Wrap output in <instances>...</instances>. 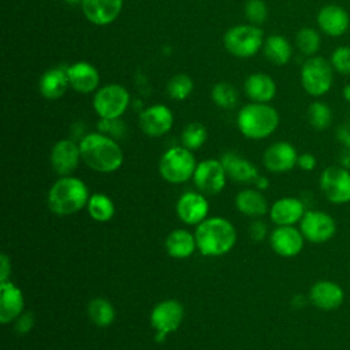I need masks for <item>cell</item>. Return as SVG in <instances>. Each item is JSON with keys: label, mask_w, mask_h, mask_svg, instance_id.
<instances>
[{"label": "cell", "mask_w": 350, "mask_h": 350, "mask_svg": "<svg viewBox=\"0 0 350 350\" xmlns=\"http://www.w3.org/2000/svg\"><path fill=\"white\" fill-rule=\"evenodd\" d=\"M343 96H345V98H346V100H349V101H350V85L345 86V89H343Z\"/></svg>", "instance_id": "obj_46"}, {"label": "cell", "mask_w": 350, "mask_h": 350, "mask_svg": "<svg viewBox=\"0 0 350 350\" xmlns=\"http://www.w3.org/2000/svg\"><path fill=\"white\" fill-rule=\"evenodd\" d=\"M245 15L252 25L260 26L268 16L267 4L262 0H247L245 4Z\"/></svg>", "instance_id": "obj_37"}, {"label": "cell", "mask_w": 350, "mask_h": 350, "mask_svg": "<svg viewBox=\"0 0 350 350\" xmlns=\"http://www.w3.org/2000/svg\"><path fill=\"white\" fill-rule=\"evenodd\" d=\"M295 44H297V48L305 56L310 57V56H314L320 49L321 37L317 30L312 27H302L301 30H298L295 36Z\"/></svg>", "instance_id": "obj_33"}, {"label": "cell", "mask_w": 350, "mask_h": 350, "mask_svg": "<svg viewBox=\"0 0 350 350\" xmlns=\"http://www.w3.org/2000/svg\"><path fill=\"white\" fill-rule=\"evenodd\" d=\"M70 88L79 93H92L98 88L100 72L88 62H77L67 67Z\"/></svg>", "instance_id": "obj_22"}, {"label": "cell", "mask_w": 350, "mask_h": 350, "mask_svg": "<svg viewBox=\"0 0 350 350\" xmlns=\"http://www.w3.org/2000/svg\"><path fill=\"white\" fill-rule=\"evenodd\" d=\"M253 183L256 185V187H257L258 190H265V189L269 186L268 179H267L265 176H260V175L254 179V182H253Z\"/></svg>", "instance_id": "obj_45"}, {"label": "cell", "mask_w": 350, "mask_h": 350, "mask_svg": "<svg viewBox=\"0 0 350 350\" xmlns=\"http://www.w3.org/2000/svg\"><path fill=\"white\" fill-rule=\"evenodd\" d=\"M317 25L327 36L340 37L349 29L350 18L343 7L328 4L320 8L317 14Z\"/></svg>", "instance_id": "obj_20"}, {"label": "cell", "mask_w": 350, "mask_h": 350, "mask_svg": "<svg viewBox=\"0 0 350 350\" xmlns=\"http://www.w3.org/2000/svg\"><path fill=\"white\" fill-rule=\"evenodd\" d=\"M178 217L186 224H200L204 221L209 212V204L202 193L187 191L182 194L175 205Z\"/></svg>", "instance_id": "obj_15"}, {"label": "cell", "mask_w": 350, "mask_h": 350, "mask_svg": "<svg viewBox=\"0 0 350 350\" xmlns=\"http://www.w3.org/2000/svg\"><path fill=\"white\" fill-rule=\"evenodd\" d=\"M70 82L67 77V68L64 67H53L46 70L38 82V89L42 97L46 100H57L60 98L68 89Z\"/></svg>", "instance_id": "obj_24"}, {"label": "cell", "mask_w": 350, "mask_h": 350, "mask_svg": "<svg viewBox=\"0 0 350 350\" xmlns=\"http://www.w3.org/2000/svg\"><path fill=\"white\" fill-rule=\"evenodd\" d=\"M130 104V93L119 83L100 88L93 97V108L100 119H119Z\"/></svg>", "instance_id": "obj_8"}, {"label": "cell", "mask_w": 350, "mask_h": 350, "mask_svg": "<svg viewBox=\"0 0 350 350\" xmlns=\"http://www.w3.org/2000/svg\"><path fill=\"white\" fill-rule=\"evenodd\" d=\"M237 124L246 138L262 139L269 137L279 126V113L268 103L252 101L238 112Z\"/></svg>", "instance_id": "obj_4"}, {"label": "cell", "mask_w": 350, "mask_h": 350, "mask_svg": "<svg viewBox=\"0 0 350 350\" xmlns=\"http://www.w3.org/2000/svg\"><path fill=\"white\" fill-rule=\"evenodd\" d=\"M193 79L187 74H175L167 83V94L176 101L186 100L193 92Z\"/></svg>", "instance_id": "obj_36"}, {"label": "cell", "mask_w": 350, "mask_h": 350, "mask_svg": "<svg viewBox=\"0 0 350 350\" xmlns=\"http://www.w3.org/2000/svg\"><path fill=\"white\" fill-rule=\"evenodd\" d=\"M220 161L226 170L227 176H230L235 182L249 183L254 182V179L258 176L256 165L234 152L224 153Z\"/></svg>", "instance_id": "obj_25"}, {"label": "cell", "mask_w": 350, "mask_h": 350, "mask_svg": "<svg viewBox=\"0 0 350 350\" xmlns=\"http://www.w3.org/2000/svg\"><path fill=\"white\" fill-rule=\"evenodd\" d=\"M297 149L286 141L272 144L262 156L264 167L275 174H282L293 170L297 165Z\"/></svg>", "instance_id": "obj_17"}, {"label": "cell", "mask_w": 350, "mask_h": 350, "mask_svg": "<svg viewBox=\"0 0 350 350\" xmlns=\"http://www.w3.org/2000/svg\"><path fill=\"white\" fill-rule=\"evenodd\" d=\"M89 189L75 176H62L48 191V206L57 216H70L88 205Z\"/></svg>", "instance_id": "obj_3"}, {"label": "cell", "mask_w": 350, "mask_h": 350, "mask_svg": "<svg viewBox=\"0 0 350 350\" xmlns=\"http://www.w3.org/2000/svg\"><path fill=\"white\" fill-rule=\"evenodd\" d=\"M10 275H11V261H10L8 256L3 253L0 256V283L10 280L8 279Z\"/></svg>", "instance_id": "obj_44"}, {"label": "cell", "mask_w": 350, "mask_h": 350, "mask_svg": "<svg viewBox=\"0 0 350 350\" xmlns=\"http://www.w3.org/2000/svg\"><path fill=\"white\" fill-rule=\"evenodd\" d=\"M185 317L183 305L176 299H164L156 304L150 312V324L156 332L168 335L179 328Z\"/></svg>", "instance_id": "obj_12"}, {"label": "cell", "mask_w": 350, "mask_h": 350, "mask_svg": "<svg viewBox=\"0 0 350 350\" xmlns=\"http://www.w3.org/2000/svg\"><path fill=\"white\" fill-rule=\"evenodd\" d=\"M49 157L53 171L60 176H68L82 160L79 144L72 139H60L52 146Z\"/></svg>", "instance_id": "obj_13"}, {"label": "cell", "mask_w": 350, "mask_h": 350, "mask_svg": "<svg viewBox=\"0 0 350 350\" xmlns=\"http://www.w3.org/2000/svg\"><path fill=\"white\" fill-rule=\"evenodd\" d=\"M197 167L193 150L185 146H174L165 150L159 161V172L170 183H183L193 178Z\"/></svg>", "instance_id": "obj_5"}, {"label": "cell", "mask_w": 350, "mask_h": 350, "mask_svg": "<svg viewBox=\"0 0 350 350\" xmlns=\"http://www.w3.org/2000/svg\"><path fill=\"white\" fill-rule=\"evenodd\" d=\"M197 249L204 256H223L228 253L237 241L232 223L224 217H208L196 228Z\"/></svg>", "instance_id": "obj_2"}, {"label": "cell", "mask_w": 350, "mask_h": 350, "mask_svg": "<svg viewBox=\"0 0 350 350\" xmlns=\"http://www.w3.org/2000/svg\"><path fill=\"white\" fill-rule=\"evenodd\" d=\"M227 52L235 57H250L264 46V31L256 25H238L228 29L223 37Z\"/></svg>", "instance_id": "obj_6"}, {"label": "cell", "mask_w": 350, "mask_h": 350, "mask_svg": "<svg viewBox=\"0 0 350 350\" xmlns=\"http://www.w3.org/2000/svg\"><path fill=\"white\" fill-rule=\"evenodd\" d=\"M334 82V68L331 62L321 56H310L301 67V85L304 90L313 96L320 97L325 94Z\"/></svg>", "instance_id": "obj_7"}, {"label": "cell", "mask_w": 350, "mask_h": 350, "mask_svg": "<svg viewBox=\"0 0 350 350\" xmlns=\"http://www.w3.org/2000/svg\"><path fill=\"white\" fill-rule=\"evenodd\" d=\"M245 93L254 103H269L276 94V83L271 75L254 72L245 81Z\"/></svg>", "instance_id": "obj_26"}, {"label": "cell", "mask_w": 350, "mask_h": 350, "mask_svg": "<svg viewBox=\"0 0 350 350\" xmlns=\"http://www.w3.org/2000/svg\"><path fill=\"white\" fill-rule=\"evenodd\" d=\"M197 249L196 235L187 230L176 228L165 238V250L174 258H187Z\"/></svg>", "instance_id": "obj_27"}, {"label": "cell", "mask_w": 350, "mask_h": 350, "mask_svg": "<svg viewBox=\"0 0 350 350\" xmlns=\"http://www.w3.org/2000/svg\"><path fill=\"white\" fill-rule=\"evenodd\" d=\"M34 325V316L31 312H22L15 320V331L19 335L27 334Z\"/></svg>", "instance_id": "obj_41"}, {"label": "cell", "mask_w": 350, "mask_h": 350, "mask_svg": "<svg viewBox=\"0 0 350 350\" xmlns=\"http://www.w3.org/2000/svg\"><path fill=\"white\" fill-rule=\"evenodd\" d=\"M98 129H100V133L113 137V135H120L124 127L119 119H101L98 123Z\"/></svg>", "instance_id": "obj_40"}, {"label": "cell", "mask_w": 350, "mask_h": 350, "mask_svg": "<svg viewBox=\"0 0 350 350\" xmlns=\"http://www.w3.org/2000/svg\"><path fill=\"white\" fill-rule=\"evenodd\" d=\"M208 138V131L205 126L200 122H191L189 123L180 135L182 146L190 149V150H197L200 149Z\"/></svg>", "instance_id": "obj_32"}, {"label": "cell", "mask_w": 350, "mask_h": 350, "mask_svg": "<svg viewBox=\"0 0 350 350\" xmlns=\"http://www.w3.org/2000/svg\"><path fill=\"white\" fill-rule=\"evenodd\" d=\"M66 3H68V4H81L82 3V0H64Z\"/></svg>", "instance_id": "obj_47"}, {"label": "cell", "mask_w": 350, "mask_h": 350, "mask_svg": "<svg viewBox=\"0 0 350 350\" xmlns=\"http://www.w3.org/2000/svg\"><path fill=\"white\" fill-rule=\"evenodd\" d=\"M262 49H264L265 57L276 66H283L288 63L293 52L290 42L283 36H279V34L269 36L264 41Z\"/></svg>", "instance_id": "obj_29"}, {"label": "cell", "mask_w": 350, "mask_h": 350, "mask_svg": "<svg viewBox=\"0 0 350 350\" xmlns=\"http://www.w3.org/2000/svg\"><path fill=\"white\" fill-rule=\"evenodd\" d=\"M82 161L93 171L109 174L123 164V150L119 144L103 133H89L79 142Z\"/></svg>", "instance_id": "obj_1"}, {"label": "cell", "mask_w": 350, "mask_h": 350, "mask_svg": "<svg viewBox=\"0 0 350 350\" xmlns=\"http://www.w3.org/2000/svg\"><path fill=\"white\" fill-rule=\"evenodd\" d=\"M305 238L294 226H278L269 235L273 252L282 257H294L304 249Z\"/></svg>", "instance_id": "obj_16"}, {"label": "cell", "mask_w": 350, "mask_h": 350, "mask_svg": "<svg viewBox=\"0 0 350 350\" xmlns=\"http://www.w3.org/2000/svg\"><path fill=\"white\" fill-rule=\"evenodd\" d=\"M331 66L342 75H350V46H339L331 55Z\"/></svg>", "instance_id": "obj_38"}, {"label": "cell", "mask_w": 350, "mask_h": 350, "mask_svg": "<svg viewBox=\"0 0 350 350\" xmlns=\"http://www.w3.org/2000/svg\"><path fill=\"white\" fill-rule=\"evenodd\" d=\"M174 124V113L164 104H153L139 115V127L149 137L167 134Z\"/></svg>", "instance_id": "obj_14"}, {"label": "cell", "mask_w": 350, "mask_h": 350, "mask_svg": "<svg viewBox=\"0 0 350 350\" xmlns=\"http://www.w3.org/2000/svg\"><path fill=\"white\" fill-rule=\"evenodd\" d=\"M304 238L313 243H324L336 232V223L331 215L323 211H306L299 221Z\"/></svg>", "instance_id": "obj_11"}, {"label": "cell", "mask_w": 350, "mask_h": 350, "mask_svg": "<svg viewBox=\"0 0 350 350\" xmlns=\"http://www.w3.org/2000/svg\"><path fill=\"white\" fill-rule=\"evenodd\" d=\"M88 213L90 215V217L96 221H108L113 217L115 215V205L112 202V200L103 194V193H96L92 194L89 201H88Z\"/></svg>", "instance_id": "obj_31"}, {"label": "cell", "mask_w": 350, "mask_h": 350, "mask_svg": "<svg viewBox=\"0 0 350 350\" xmlns=\"http://www.w3.org/2000/svg\"><path fill=\"white\" fill-rule=\"evenodd\" d=\"M249 235L254 241H262L265 238V235H267V226H265V223H262L260 220L252 223V226L249 227Z\"/></svg>", "instance_id": "obj_43"}, {"label": "cell", "mask_w": 350, "mask_h": 350, "mask_svg": "<svg viewBox=\"0 0 350 350\" xmlns=\"http://www.w3.org/2000/svg\"><path fill=\"white\" fill-rule=\"evenodd\" d=\"M319 183L329 202L335 205L350 202V170L342 165H329L323 170Z\"/></svg>", "instance_id": "obj_9"}, {"label": "cell", "mask_w": 350, "mask_h": 350, "mask_svg": "<svg viewBox=\"0 0 350 350\" xmlns=\"http://www.w3.org/2000/svg\"><path fill=\"white\" fill-rule=\"evenodd\" d=\"M124 0H82L81 7L85 18L97 26H107L116 21Z\"/></svg>", "instance_id": "obj_19"}, {"label": "cell", "mask_w": 350, "mask_h": 350, "mask_svg": "<svg viewBox=\"0 0 350 350\" xmlns=\"http://www.w3.org/2000/svg\"><path fill=\"white\" fill-rule=\"evenodd\" d=\"M308 120L316 130H325L332 122V111L323 101H313L308 107Z\"/></svg>", "instance_id": "obj_35"}, {"label": "cell", "mask_w": 350, "mask_h": 350, "mask_svg": "<svg viewBox=\"0 0 350 350\" xmlns=\"http://www.w3.org/2000/svg\"><path fill=\"white\" fill-rule=\"evenodd\" d=\"M316 157L312 153H302L298 154V160H297V165L304 170V171H312L316 168Z\"/></svg>", "instance_id": "obj_42"}, {"label": "cell", "mask_w": 350, "mask_h": 350, "mask_svg": "<svg viewBox=\"0 0 350 350\" xmlns=\"http://www.w3.org/2000/svg\"><path fill=\"white\" fill-rule=\"evenodd\" d=\"M212 100L217 107L231 109L238 103V90L228 82H219L212 88Z\"/></svg>", "instance_id": "obj_34"}, {"label": "cell", "mask_w": 350, "mask_h": 350, "mask_svg": "<svg viewBox=\"0 0 350 350\" xmlns=\"http://www.w3.org/2000/svg\"><path fill=\"white\" fill-rule=\"evenodd\" d=\"M88 316L94 325L108 327L115 320V309L108 299L97 297L88 304Z\"/></svg>", "instance_id": "obj_30"}, {"label": "cell", "mask_w": 350, "mask_h": 350, "mask_svg": "<svg viewBox=\"0 0 350 350\" xmlns=\"http://www.w3.org/2000/svg\"><path fill=\"white\" fill-rule=\"evenodd\" d=\"M237 209L249 217L264 216L268 211V204L262 193L253 189H245L235 197Z\"/></svg>", "instance_id": "obj_28"}, {"label": "cell", "mask_w": 350, "mask_h": 350, "mask_svg": "<svg viewBox=\"0 0 350 350\" xmlns=\"http://www.w3.org/2000/svg\"><path fill=\"white\" fill-rule=\"evenodd\" d=\"M25 299L22 290L11 280L0 283V323L8 324L23 312Z\"/></svg>", "instance_id": "obj_21"}, {"label": "cell", "mask_w": 350, "mask_h": 350, "mask_svg": "<svg viewBox=\"0 0 350 350\" xmlns=\"http://www.w3.org/2000/svg\"><path fill=\"white\" fill-rule=\"evenodd\" d=\"M227 174L220 160L208 159L197 164L193 180L200 193L205 196H216L226 186Z\"/></svg>", "instance_id": "obj_10"}, {"label": "cell", "mask_w": 350, "mask_h": 350, "mask_svg": "<svg viewBox=\"0 0 350 350\" xmlns=\"http://www.w3.org/2000/svg\"><path fill=\"white\" fill-rule=\"evenodd\" d=\"M305 212V205L299 198L283 197L272 204L269 216L276 226H294L301 221Z\"/></svg>", "instance_id": "obj_23"}, {"label": "cell", "mask_w": 350, "mask_h": 350, "mask_svg": "<svg viewBox=\"0 0 350 350\" xmlns=\"http://www.w3.org/2000/svg\"><path fill=\"white\" fill-rule=\"evenodd\" d=\"M338 138L342 144V148L339 150V164L350 170V131L347 129H339Z\"/></svg>", "instance_id": "obj_39"}, {"label": "cell", "mask_w": 350, "mask_h": 350, "mask_svg": "<svg viewBox=\"0 0 350 350\" xmlns=\"http://www.w3.org/2000/svg\"><path fill=\"white\" fill-rule=\"evenodd\" d=\"M308 299L321 310H334L343 304L345 291L332 280H317L310 287Z\"/></svg>", "instance_id": "obj_18"}]
</instances>
